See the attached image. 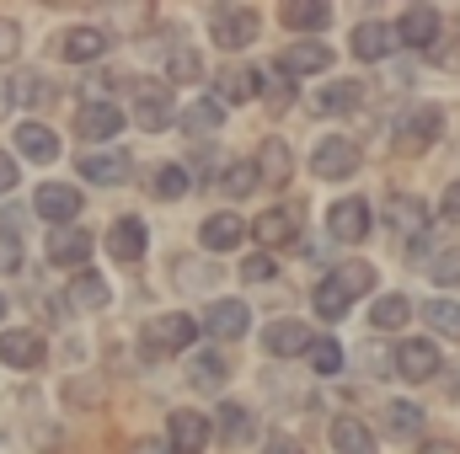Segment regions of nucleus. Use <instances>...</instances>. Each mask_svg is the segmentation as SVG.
Here are the masks:
<instances>
[{
	"instance_id": "1",
	"label": "nucleus",
	"mask_w": 460,
	"mask_h": 454,
	"mask_svg": "<svg viewBox=\"0 0 460 454\" xmlns=\"http://www.w3.org/2000/svg\"><path fill=\"white\" fill-rule=\"evenodd\" d=\"M193 337H199V321H193V316H182V310L155 316V321H145V332H139V358H145V363H161V358H172V353H188Z\"/></svg>"
},
{
	"instance_id": "2",
	"label": "nucleus",
	"mask_w": 460,
	"mask_h": 454,
	"mask_svg": "<svg viewBox=\"0 0 460 454\" xmlns=\"http://www.w3.org/2000/svg\"><path fill=\"white\" fill-rule=\"evenodd\" d=\"M439 134H445V108L418 102L412 113H402V123H396V150H402V155H418V150H429Z\"/></svg>"
},
{
	"instance_id": "3",
	"label": "nucleus",
	"mask_w": 460,
	"mask_h": 454,
	"mask_svg": "<svg viewBox=\"0 0 460 454\" xmlns=\"http://www.w3.org/2000/svg\"><path fill=\"white\" fill-rule=\"evenodd\" d=\"M311 171H316L322 182H343V177H353V171H358V144L343 139V134H327V139L311 150Z\"/></svg>"
},
{
	"instance_id": "4",
	"label": "nucleus",
	"mask_w": 460,
	"mask_h": 454,
	"mask_svg": "<svg viewBox=\"0 0 460 454\" xmlns=\"http://www.w3.org/2000/svg\"><path fill=\"white\" fill-rule=\"evenodd\" d=\"M32 209H38L54 230H65V225H75V214H81V193H75L70 182H43L38 198H32Z\"/></svg>"
},
{
	"instance_id": "5",
	"label": "nucleus",
	"mask_w": 460,
	"mask_h": 454,
	"mask_svg": "<svg viewBox=\"0 0 460 454\" xmlns=\"http://www.w3.org/2000/svg\"><path fill=\"white\" fill-rule=\"evenodd\" d=\"M209 27H215V43L230 54V48H246V43L257 38L262 16H257L252 5H235V11H215V16H209Z\"/></svg>"
},
{
	"instance_id": "6",
	"label": "nucleus",
	"mask_w": 460,
	"mask_h": 454,
	"mask_svg": "<svg viewBox=\"0 0 460 454\" xmlns=\"http://www.w3.org/2000/svg\"><path fill=\"white\" fill-rule=\"evenodd\" d=\"M439 369H445V358H439V347L429 337L396 342V374H402V380H434Z\"/></svg>"
},
{
	"instance_id": "7",
	"label": "nucleus",
	"mask_w": 460,
	"mask_h": 454,
	"mask_svg": "<svg viewBox=\"0 0 460 454\" xmlns=\"http://www.w3.org/2000/svg\"><path fill=\"white\" fill-rule=\"evenodd\" d=\"M369 204L364 198H338L332 209H327V230H332V240H348V246H358L364 235H369Z\"/></svg>"
},
{
	"instance_id": "8",
	"label": "nucleus",
	"mask_w": 460,
	"mask_h": 454,
	"mask_svg": "<svg viewBox=\"0 0 460 454\" xmlns=\"http://www.w3.org/2000/svg\"><path fill=\"white\" fill-rule=\"evenodd\" d=\"M262 347L273 353V358H300V353H311L316 337H311V327L305 321H268V332H262Z\"/></svg>"
},
{
	"instance_id": "9",
	"label": "nucleus",
	"mask_w": 460,
	"mask_h": 454,
	"mask_svg": "<svg viewBox=\"0 0 460 454\" xmlns=\"http://www.w3.org/2000/svg\"><path fill=\"white\" fill-rule=\"evenodd\" d=\"M396 43H407V48H434V43H439V11H434V5H407L402 22H396Z\"/></svg>"
},
{
	"instance_id": "10",
	"label": "nucleus",
	"mask_w": 460,
	"mask_h": 454,
	"mask_svg": "<svg viewBox=\"0 0 460 454\" xmlns=\"http://www.w3.org/2000/svg\"><path fill=\"white\" fill-rule=\"evenodd\" d=\"M59 59H70V65H92V59H102L108 54V32L102 27H70V32H59Z\"/></svg>"
},
{
	"instance_id": "11",
	"label": "nucleus",
	"mask_w": 460,
	"mask_h": 454,
	"mask_svg": "<svg viewBox=\"0 0 460 454\" xmlns=\"http://www.w3.org/2000/svg\"><path fill=\"white\" fill-rule=\"evenodd\" d=\"M391 48H396V27H385V22H358L353 27V59L380 65V59H391Z\"/></svg>"
},
{
	"instance_id": "12",
	"label": "nucleus",
	"mask_w": 460,
	"mask_h": 454,
	"mask_svg": "<svg viewBox=\"0 0 460 454\" xmlns=\"http://www.w3.org/2000/svg\"><path fill=\"white\" fill-rule=\"evenodd\" d=\"M134 118H139V128H145V134L172 128V97H166V86L145 81V86H139V97H134Z\"/></svg>"
},
{
	"instance_id": "13",
	"label": "nucleus",
	"mask_w": 460,
	"mask_h": 454,
	"mask_svg": "<svg viewBox=\"0 0 460 454\" xmlns=\"http://www.w3.org/2000/svg\"><path fill=\"white\" fill-rule=\"evenodd\" d=\"M279 70L284 75H322V70H332V48L327 43H289L279 54Z\"/></svg>"
},
{
	"instance_id": "14",
	"label": "nucleus",
	"mask_w": 460,
	"mask_h": 454,
	"mask_svg": "<svg viewBox=\"0 0 460 454\" xmlns=\"http://www.w3.org/2000/svg\"><path fill=\"white\" fill-rule=\"evenodd\" d=\"M81 177L97 188H118V182H128V155L123 150H92V155H81Z\"/></svg>"
},
{
	"instance_id": "15",
	"label": "nucleus",
	"mask_w": 460,
	"mask_h": 454,
	"mask_svg": "<svg viewBox=\"0 0 460 454\" xmlns=\"http://www.w3.org/2000/svg\"><path fill=\"white\" fill-rule=\"evenodd\" d=\"M49 358V347L38 332H0V363H11V369H38Z\"/></svg>"
},
{
	"instance_id": "16",
	"label": "nucleus",
	"mask_w": 460,
	"mask_h": 454,
	"mask_svg": "<svg viewBox=\"0 0 460 454\" xmlns=\"http://www.w3.org/2000/svg\"><path fill=\"white\" fill-rule=\"evenodd\" d=\"M172 450L177 454H204V444H209V417L204 412H172Z\"/></svg>"
},
{
	"instance_id": "17",
	"label": "nucleus",
	"mask_w": 460,
	"mask_h": 454,
	"mask_svg": "<svg viewBox=\"0 0 460 454\" xmlns=\"http://www.w3.org/2000/svg\"><path fill=\"white\" fill-rule=\"evenodd\" d=\"M145 246H150V230H145V220H134V214H123V220L108 230V251H113L118 262H139Z\"/></svg>"
},
{
	"instance_id": "18",
	"label": "nucleus",
	"mask_w": 460,
	"mask_h": 454,
	"mask_svg": "<svg viewBox=\"0 0 460 454\" xmlns=\"http://www.w3.org/2000/svg\"><path fill=\"white\" fill-rule=\"evenodd\" d=\"M86 257H92V235H86V230L65 225V230L49 235V262H54V267H81Z\"/></svg>"
},
{
	"instance_id": "19",
	"label": "nucleus",
	"mask_w": 460,
	"mask_h": 454,
	"mask_svg": "<svg viewBox=\"0 0 460 454\" xmlns=\"http://www.w3.org/2000/svg\"><path fill=\"white\" fill-rule=\"evenodd\" d=\"M204 327H209V337H215V342H235V337H246L252 316H246V305H241V300H220V305L204 316Z\"/></svg>"
},
{
	"instance_id": "20",
	"label": "nucleus",
	"mask_w": 460,
	"mask_h": 454,
	"mask_svg": "<svg viewBox=\"0 0 460 454\" xmlns=\"http://www.w3.org/2000/svg\"><path fill=\"white\" fill-rule=\"evenodd\" d=\"M118 128H123V113L113 102H86L75 113V134H86V139H113Z\"/></svg>"
},
{
	"instance_id": "21",
	"label": "nucleus",
	"mask_w": 460,
	"mask_h": 454,
	"mask_svg": "<svg viewBox=\"0 0 460 454\" xmlns=\"http://www.w3.org/2000/svg\"><path fill=\"white\" fill-rule=\"evenodd\" d=\"M295 235H300V209H289V204H279V209H268L257 220V240L262 246H289Z\"/></svg>"
},
{
	"instance_id": "22",
	"label": "nucleus",
	"mask_w": 460,
	"mask_h": 454,
	"mask_svg": "<svg viewBox=\"0 0 460 454\" xmlns=\"http://www.w3.org/2000/svg\"><path fill=\"white\" fill-rule=\"evenodd\" d=\"M279 22L295 27V32H322V27L332 22V5H327V0H289V5L279 11Z\"/></svg>"
},
{
	"instance_id": "23",
	"label": "nucleus",
	"mask_w": 460,
	"mask_h": 454,
	"mask_svg": "<svg viewBox=\"0 0 460 454\" xmlns=\"http://www.w3.org/2000/svg\"><path fill=\"white\" fill-rule=\"evenodd\" d=\"M215 86H220V102H230V108H241V102H252V97H257L262 75H257V70H246V65H226Z\"/></svg>"
},
{
	"instance_id": "24",
	"label": "nucleus",
	"mask_w": 460,
	"mask_h": 454,
	"mask_svg": "<svg viewBox=\"0 0 460 454\" xmlns=\"http://www.w3.org/2000/svg\"><path fill=\"white\" fill-rule=\"evenodd\" d=\"M16 150L27 161H54L59 155V134L43 128V123H16Z\"/></svg>"
},
{
	"instance_id": "25",
	"label": "nucleus",
	"mask_w": 460,
	"mask_h": 454,
	"mask_svg": "<svg viewBox=\"0 0 460 454\" xmlns=\"http://www.w3.org/2000/svg\"><path fill=\"white\" fill-rule=\"evenodd\" d=\"M289 166H295V155H289L284 139H262V144H257V171H262V182L284 188V182H289Z\"/></svg>"
},
{
	"instance_id": "26",
	"label": "nucleus",
	"mask_w": 460,
	"mask_h": 454,
	"mask_svg": "<svg viewBox=\"0 0 460 454\" xmlns=\"http://www.w3.org/2000/svg\"><path fill=\"white\" fill-rule=\"evenodd\" d=\"M65 300H70L75 310H102V305L113 300V289H108L102 273H75V284L65 289Z\"/></svg>"
},
{
	"instance_id": "27",
	"label": "nucleus",
	"mask_w": 460,
	"mask_h": 454,
	"mask_svg": "<svg viewBox=\"0 0 460 454\" xmlns=\"http://www.w3.org/2000/svg\"><path fill=\"white\" fill-rule=\"evenodd\" d=\"M358 102H364V86H358V81H332V86H322V92L311 97V108L327 113V118L332 113H353Z\"/></svg>"
},
{
	"instance_id": "28",
	"label": "nucleus",
	"mask_w": 460,
	"mask_h": 454,
	"mask_svg": "<svg viewBox=\"0 0 460 454\" xmlns=\"http://www.w3.org/2000/svg\"><path fill=\"white\" fill-rule=\"evenodd\" d=\"M226 380H230V369H226L220 353H193V358H188V385H193V390H220Z\"/></svg>"
},
{
	"instance_id": "29",
	"label": "nucleus",
	"mask_w": 460,
	"mask_h": 454,
	"mask_svg": "<svg viewBox=\"0 0 460 454\" xmlns=\"http://www.w3.org/2000/svg\"><path fill=\"white\" fill-rule=\"evenodd\" d=\"M220 123H226V102H220V97H199V102L182 108V128H188V134H204V139H209Z\"/></svg>"
},
{
	"instance_id": "30",
	"label": "nucleus",
	"mask_w": 460,
	"mask_h": 454,
	"mask_svg": "<svg viewBox=\"0 0 460 454\" xmlns=\"http://www.w3.org/2000/svg\"><path fill=\"white\" fill-rule=\"evenodd\" d=\"M241 235H246V225H241L235 214H209L204 230H199V240H204L209 251H235V246H241Z\"/></svg>"
},
{
	"instance_id": "31",
	"label": "nucleus",
	"mask_w": 460,
	"mask_h": 454,
	"mask_svg": "<svg viewBox=\"0 0 460 454\" xmlns=\"http://www.w3.org/2000/svg\"><path fill=\"white\" fill-rule=\"evenodd\" d=\"M332 450L338 454H375V433L364 423H353V417H338L332 423Z\"/></svg>"
},
{
	"instance_id": "32",
	"label": "nucleus",
	"mask_w": 460,
	"mask_h": 454,
	"mask_svg": "<svg viewBox=\"0 0 460 454\" xmlns=\"http://www.w3.org/2000/svg\"><path fill=\"white\" fill-rule=\"evenodd\" d=\"M391 225L407 230V235L418 240V235H429V214H423V204H418L412 193H396V198H391Z\"/></svg>"
},
{
	"instance_id": "33",
	"label": "nucleus",
	"mask_w": 460,
	"mask_h": 454,
	"mask_svg": "<svg viewBox=\"0 0 460 454\" xmlns=\"http://www.w3.org/2000/svg\"><path fill=\"white\" fill-rule=\"evenodd\" d=\"M215 423H220V439H226V444H252V412H246L241 401H226Z\"/></svg>"
},
{
	"instance_id": "34",
	"label": "nucleus",
	"mask_w": 460,
	"mask_h": 454,
	"mask_svg": "<svg viewBox=\"0 0 460 454\" xmlns=\"http://www.w3.org/2000/svg\"><path fill=\"white\" fill-rule=\"evenodd\" d=\"M166 75H172V86H193V81L204 75L199 48H172V54H166Z\"/></svg>"
},
{
	"instance_id": "35",
	"label": "nucleus",
	"mask_w": 460,
	"mask_h": 454,
	"mask_svg": "<svg viewBox=\"0 0 460 454\" xmlns=\"http://www.w3.org/2000/svg\"><path fill=\"white\" fill-rule=\"evenodd\" d=\"M11 102H22V108L49 102V81H43L38 70H16V75H11Z\"/></svg>"
},
{
	"instance_id": "36",
	"label": "nucleus",
	"mask_w": 460,
	"mask_h": 454,
	"mask_svg": "<svg viewBox=\"0 0 460 454\" xmlns=\"http://www.w3.org/2000/svg\"><path fill=\"white\" fill-rule=\"evenodd\" d=\"M407 316H412L407 294H385V300H375V310H369V321H375L380 332H396V327H407Z\"/></svg>"
},
{
	"instance_id": "37",
	"label": "nucleus",
	"mask_w": 460,
	"mask_h": 454,
	"mask_svg": "<svg viewBox=\"0 0 460 454\" xmlns=\"http://www.w3.org/2000/svg\"><path fill=\"white\" fill-rule=\"evenodd\" d=\"M385 428H391L396 439H418V428H423V412H418L412 401H385Z\"/></svg>"
},
{
	"instance_id": "38",
	"label": "nucleus",
	"mask_w": 460,
	"mask_h": 454,
	"mask_svg": "<svg viewBox=\"0 0 460 454\" xmlns=\"http://www.w3.org/2000/svg\"><path fill=\"white\" fill-rule=\"evenodd\" d=\"M257 182H262L257 161H230V166H226V177H220V188H226L230 198H246V193H252Z\"/></svg>"
},
{
	"instance_id": "39",
	"label": "nucleus",
	"mask_w": 460,
	"mask_h": 454,
	"mask_svg": "<svg viewBox=\"0 0 460 454\" xmlns=\"http://www.w3.org/2000/svg\"><path fill=\"white\" fill-rule=\"evenodd\" d=\"M332 284L343 289L348 300H353V294H369V289H375V267H369V262H343V267L332 273Z\"/></svg>"
},
{
	"instance_id": "40",
	"label": "nucleus",
	"mask_w": 460,
	"mask_h": 454,
	"mask_svg": "<svg viewBox=\"0 0 460 454\" xmlns=\"http://www.w3.org/2000/svg\"><path fill=\"white\" fill-rule=\"evenodd\" d=\"M150 188H155V198H182V193L193 188V177H188L182 166H172V161H166V166H155Z\"/></svg>"
},
{
	"instance_id": "41",
	"label": "nucleus",
	"mask_w": 460,
	"mask_h": 454,
	"mask_svg": "<svg viewBox=\"0 0 460 454\" xmlns=\"http://www.w3.org/2000/svg\"><path fill=\"white\" fill-rule=\"evenodd\" d=\"M423 316H429V327H434V332L460 337V305H456V300H429V310H423Z\"/></svg>"
},
{
	"instance_id": "42",
	"label": "nucleus",
	"mask_w": 460,
	"mask_h": 454,
	"mask_svg": "<svg viewBox=\"0 0 460 454\" xmlns=\"http://www.w3.org/2000/svg\"><path fill=\"white\" fill-rule=\"evenodd\" d=\"M316 310H322L327 321H343V316H348V294L332 284V278H322V284H316Z\"/></svg>"
},
{
	"instance_id": "43",
	"label": "nucleus",
	"mask_w": 460,
	"mask_h": 454,
	"mask_svg": "<svg viewBox=\"0 0 460 454\" xmlns=\"http://www.w3.org/2000/svg\"><path fill=\"white\" fill-rule=\"evenodd\" d=\"M311 369H316V374H338V369H343V347H338L332 337H316V347H311Z\"/></svg>"
},
{
	"instance_id": "44",
	"label": "nucleus",
	"mask_w": 460,
	"mask_h": 454,
	"mask_svg": "<svg viewBox=\"0 0 460 454\" xmlns=\"http://www.w3.org/2000/svg\"><path fill=\"white\" fill-rule=\"evenodd\" d=\"M22 267V230L0 225V273H16Z\"/></svg>"
},
{
	"instance_id": "45",
	"label": "nucleus",
	"mask_w": 460,
	"mask_h": 454,
	"mask_svg": "<svg viewBox=\"0 0 460 454\" xmlns=\"http://www.w3.org/2000/svg\"><path fill=\"white\" fill-rule=\"evenodd\" d=\"M429 278H434V284H456V278H460V251H456V246L434 251V262H429Z\"/></svg>"
},
{
	"instance_id": "46",
	"label": "nucleus",
	"mask_w": 460,
	"mask_h": 454,
	"mask_svg": "<svg viewBox=\"0 0 460 454\" xmlns=\"http://www.w3.org/2000/svg\"><path fill=\"white\" fill-rule=\"evenodd\" d=\"M268 102H273V108H289V102H295V92H289V75H284V70H273V75H268Z\"/></svg>"
},
{
	"instance_id": "47",
	"label": "nucleus",
	"mask_w": 460,
	"mask_h": 454,
	"mask_svg": "<svg viewBox=\"0 0 460 454\" xmlns=\"http://www.w3.org/2000/svg\"><path fill=\"white\" fill-rule=\"evenodd\" d=\"M273 267H279L273 257H246V262H241V278H246V284H262V278H273Z\"/></svg>"
},
{
	"instance_id": "48",
	"label": "nucleus",
	"mask_w": 460,
	"mask_h": 454,
	"mask_svg": "<svg viewBox=\"0 0 460 454\" xmlns=\"http://www.w3.org/2000/svg\"><path fill=\"white\" fill-rule=\"evenodd\" d=\"M429 59H434L439 70H460V43H445V38H439V43L429 48Z\"/></svg>"
},
{
	"instance_id": "49",
	"label": "nucleus",
	"mask_w": 460,
	"mask_h": 454,
	"mask_svg": "<svg viewBox=\"0 0 460 454\" xmlns=\"http://www.w3.org/2000/svg\"><path fill=\"white\" fill-rule=\"evenodd\" d=\"M439 214H445L450 225H460V182H450V188H445V198H439Z\"/></svg>"
},
{
	"instance_id": "50",
	"label": "nucleus",
	"mask_w": 460,
	"mask_h": 454,
	"mask_svg": "<svg viewBox=\"0 0 460 454\" xmlns=\"http://www.w3.org/2000/svg\"><path fill=\"white\" fill-rule=\"evenodd\" d=\"M16 43H22L16 22H5V16H0V59H11V54H16Z\"/></svg>"
},
{
	"instance_id": "51",
	"label": "nucleus",
	"mask_w": 460,
	"mask_h": 454,
	"mask_svg": "<svg viewBox=\"0 0 460 454\" xmlns=\"http://www.w3.org/2000/svg\"><path fill=\"white\" fill-rule=\"evenodd\" d=\"M5 188H16V161L0 150V193H5Z\"/></svg>"
},
{
	"instance_id": "52",
	"label": "nucleus",
	"mask_w": 460,
	"mask_h": 454,
	"mask_svg": "<svg viewBox=\"0 0 460 454\" xmlns=\"http://www.w3.org/2000/svg\"><path fill=\"white\" fill-rule=\"evenodd\" d=\"M262 454H305V450H300L295 439H284V433H279V439H268V450H262Z\"/></svg>"
},
{
	"instance_id": "53",
	"label": "nucleus",
	"mask_w": 460,
	"mask_h": 454,
	"mask_svg": "<svg viewBox=\"0 0 460 454\" xmlns=\"http://www.w3.org/2000/svg\"><path fill=\"white\" fill-rule=\"evenodd\" d=\"M418 454H460V444H445V439H434V444H418Z\"/></svg>"
},
{
	"instance_id": "54",
	"label": "nucleus",
	"mask_w": 460,
	"mask_h": 454,
	"mask_svg": "<svg viewBox=\"0 0 460 454\" xmlns=\"http://www.w3.org/2000/svg\"><path fill=\"white\" fill-rule=\"evenodd\" d=\"M450 396L460 401V369H450Z\"/></svg>"
},
{
	"instance_id": "55",
	"label": "nucleus",
	"mask_w": 460,
	"mask_h": 454,
	"mask_svg": "<svg viewBox=\"0 0 460 454\" xmlns=\"http://www.w3.org/2000/svg\"><path fill=\"white\" fill-rule=\"evenodd\" d=\"M5 102H11V81H0V108H5Z\"/></svg>"
},
{
	"instance_id": "56",
	"label": "nucleus",
	"mask_w": 460,
	"mask_h": 454,
	"mask_svg": "<svg viewBox=\"0 0 460 454\" xmlns=\"http://www.w3.org/2000/svg\"><path fill=\"white\" fill-rule=\"evenodd\" d=\"M0 321H5V294H0Z\"/></svg>"
}]
</instances>
